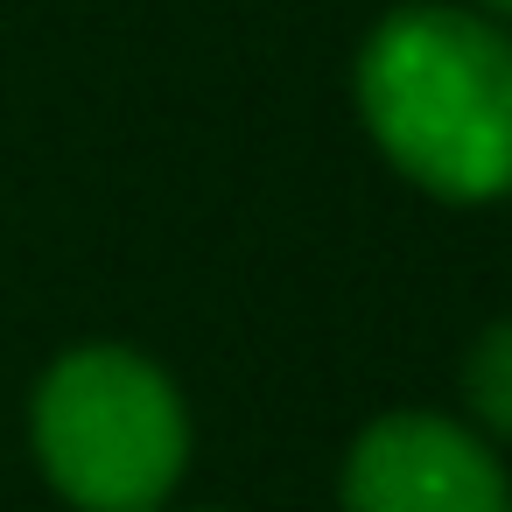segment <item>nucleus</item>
<instances>
[{
	"label": "nucleus",
	"mask_w": 512,
	"mask_h": 512,
	"mask_svg": "<svg viewBox=\"0 0 512 512\" xmlns=\"http://www.w3.org/2000/svg\"><path fill=\"white\" fill-rule=\"evenodd\" d=\"M358 120L414 190L512 197V22L470 0L393 8L358 50Z\"/></svg>",
	"instance_id": "f257e3e1"
},
{
	"label": "nucleus",
	"mask_w": 512,
	"mask_h": 512,
	"mask_svg": "<svg viewBox=\"0 0 512 512\" xmlns=\"http://www.w3.org/2000/svg\"><path fill=\"white\" fill-rule=\"evenodd\" d=\"M470 8H484V15H498V22H512V0H470Z\"/></svg>",
	"instance_id": "39448f33"
},
{
	"label": "nucleus",
	"mask_w": 512,
	"mask_h": 512,
	"mask_svg": "<svg viewBox=\"0 0 512 512\" xmlns=\"http://www.w3.org/2000/svg\"><path fill=\"white\" fill-rule=\"evenodd\" d=\"M463 407L484 435H512V316L463 351Z\"/></svg>",
	"instance_id": "20e7f679"
},
{
	"label": "nucleus",
	"mask_w": 512,
	"mask_h": 512,
	"mask_svg": "<svg viewBox=\"0 0 512 512\" xmlns=\"http://www.w3.org/2000/svg\"><path fill=\"white\" fill-rule=\"evenodd\" d=\"M337 505L344 512H512V484L470 421L400 407V414H379L344 449Z\"/></svg>",
	"instance_id": "7ed1b4c3"
},
{
	"label": "nucleus",
	"mask_w": 512,
	"mask_h": 512,
	"mask_svg": "<svg viewBox=\"0 0 512 512\" xmlns=\"http://www.w3.org/2000/svg\"><path fill=\"white\" fill-rule=\"evenodd\" d=\"M36 456L78 512H155L190 463V414L141 351L78 344L36 393Z\"/></svg>",
	"instance_id": "f03ea898"
}]
</instances>
